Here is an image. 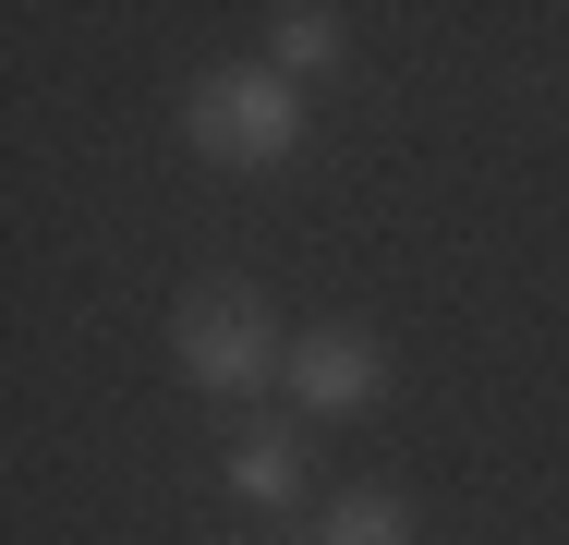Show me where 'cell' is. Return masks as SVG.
<instances>
[{
	"instance_id": "obj_5",
	"label": "cell",
	"mask_w": 569,
	"mask_h": 545,
	"mask_svg": "<svg viewBox=\"0 0 569 545\" xmlns=\"http://www.w3.org/2000/svg\"><path fill=\"white\" fill-rule=\"evenodd\" d=\"M230 485H242L254 509H291V497H303V448H291V436H242V448H230Z\"/></svg>"
},
{
	"instance_id": "obj_2",
	"label": "cell",
	"mask_w": 569,
	"mask_h": 545,
	"mask_svg": "<svg viewBox=\"0 0 569 545\" xmlns=\"http://www.w3.org/2000/svg\"><path fill=\"white\" fill-rule=\"evenodd\" d=\"M170 351H182V376H194L207 400H254L267 376H291V339L267 316V291H230V279L170 316Z\"/></svg>"
},
{
	"instance_id": "obj_6",
	"label": "cell",
	"mask_w": 569,
	"mask_h": 545,
	"mask_svg": "<svg viewBox=\"0 0 569 545\" xmlns=\"http://www.w3.org/2000/svg\"><path fill=\"white\" fill-rule=\"evenodd\" d=\"M316 545H412V509H400V497H376V485H351Z\"/></svg>"
},
{
	"instance_id": "obj_3",
	"label": "cell",
	"mask_w": 569,
	"mask_h": 545,
	"mask_svg": "<svg viewBox=\"0 0 569 545\" xmlns=\"http://www.w3.org/2000/svg\"><path fill=\"white\" fill-rule=\"evenodd\" d=\"M388 388V351L363 339V327H316V339H291V400L303 413H363Z\"/></svg>"
},
{
	"instance_id": "obj_4",
	"label": "cell",
	"mask_w": 569,
	"mask_h": 545,
	"mask_svg": "<svg viewBox=\"0 0 569 545\" xmlns=\"http://www.w3.org/2000/svg\"><path fill=\"white\" fill-rule=\"evenodd\" d=\"M267 61H279V73H328V61H340V12H316V0L267 12Z\"/></svg>"
},
{
	"instance_id": "obj_1",
	"label": "cell",
	"mask_w": 569,
	"mask_h": 545,
	"mask_svg": "<svg viewBox=\"0 0 569 545\" xmlns=\"http://www.w3.org/2000/svg\"><path fill=\"white\" fill-rule=\"evenodd\" d=\"M182 133H194V158H219V170H279V158L303 146V98H291L279 61H230V73H207V86L182 98Z\"/></svg>"
}]
</instances>
